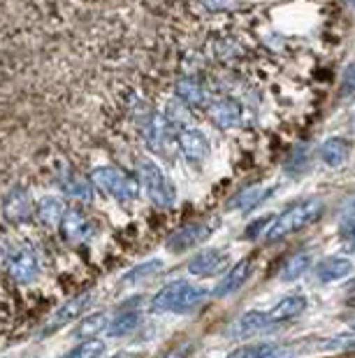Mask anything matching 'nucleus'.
<instances>
[{"instance_id": "nucleus-13", "label": "nucleus", "mask_w": 355, "mask_h": 358, "mask_svg": "<svg viewBox=\"0 0 355 358\" xmlns=\"http://www.w3.org/2000/svg\"><path fill=\"white\" fill-rule=\"evenodd\" d=\"M274 326L272 321H269V314L267 312H244L241 317H237L232 324L228 326V331L225 335L232 340H246L251 338V335L265 331V328Z\"/></svg>"}, {"instance_id": "nucleus-15", "label": "nucleus", "mask_w": 355, "mask_h": 358, "mask_svg": "<svg viewBox=\"0 0 355 358\" xmlns=\"http://www.w3.org/2000/svg\"><path fill=\"white\" fill-rule=\"evenodd\" d=\"M353 272V261L346 256H328V259L318 261L314 268V275L321 284H335L342 282Z\"/></svg>"}, {"instance_id": "nucleus-33", "label": "nucleus", "mask_w": 355, "mask_h": 358, "mask_svg": "<svg viewBox=\"0 0 355 358\" xmlns=\"http://www.w3.org/2000/svg\"><path fill=\"white\" fill-rule=\"evenodd\" d=\"M186 356V347H174V349H169L167 354H163L160 358H183Z\"/></svg>"}, {"instance_id": "nucleus-30", "label": "nucleus", "mask_w": 355, "mask_h": 358, "mask_svg": "<svg viewBox=\"0 0 355 358\" xmlns=\"http://www.w3.org/2000/svg\"><path fill=\"white\" fill-rule=\"evenodd\" d=\"M269 226H272V221H269V219H258V221H253L251 226H246L244 238H246V240L260 238V235H265V233H267V228H269Z\"/></svg>"}, {"instance_id": "nucleus-20", "label": "nucleus", "mask_w": 355, "mask_h": 358, "mask_svg": "<svg viewBox=\"0 0 355 358\" xmlns=\"http://www.w3.org/2000/svg\"><path fill=\"white\" fill-rule=\"evenodd\" d=\"M174 91H176V98H179L181 103H186L188 107H204L209 100L207 91H204V87L195 77H183V80L176 82Z\"/></svg>"}, {"instance_id": "nucleus-32", "label": "nucleus", "mask_w": 355, "mask_h": 358, "mask_svg": "<svg viewBox=\"0 0 355 358\" xmlns=\"http://www.w3.org/2000/svg\"><path fill=\"white\" fill-rule=\"evenodd\" d=\"M342 238L355 249V219H351L349 224H346V226L342 228Z\"/></svg>"}, {"instance_id": "nucleus-28", "label": "nucleus", "mask_w": 355, "mask_h": 358, "mask_svg": "<svg viewBox=\"0 0 355 358\" xmlns=\"http://www.w3.org/2000/svg\"><path fill=\"white\" fill-rule=\"evenodd\" d=\"M160 270H163V261H146V263H142V266L133 268L128 275H123L121 282L123 284H139V282H144V279H151L153 275H158Z\"/></svg>"}, {"instance_id": "nucleus-21", "label": "nucleus", "mask_w": 355, "mask_h": 358, "mask_svg": "<svg viewBox=\"0 0 355 358\" xmlns=\"http://www.w3.org/2000/svg\"><path fill=\"white\" fill-rule=\"evenodd\" d=\"M66 212H68V205L63 203L61 198H54V196L42 198L38 207H35V217L45 226H59L61 219L66 217Z\"/></svg>"}, {"instance_id": "nucleus-25", "label": "nucleus", "mask_w": 355, "mask_h": 358, "mask_svg": "<svg viewBox=\"0 0 355 358\" xmlns=\"http://www.w3.org/2000/svg\"><path fill=\"white\" fill-rule=\"evenodd\" d=\"M272 193H274V189L265 191V189H260V186H251V189L237 193V196L228 203V207H230V210L248 212V210H253V207H258L262 200H265L267 196H272Z\"/></svg>"}, {"instance_id": "nucleus-34", "label": "nucleus", "mask_w": 355, "mask_h": 358, "mask_svg": "<svg viewBox=\"0 0 355 358\" xmlns=\"http://www.w3.org/2000/svg\"><path fill=\"white\" fill-rule=\"evenodd\" d=\"M112 358H133L130 354H116V356H112Z\"/></svg>"}, {"instance_id": "nucleus-27", "label": "nucleus", "mask_w": 355, "mask_h": 358, "mask_svg": "<svg viewBox=\"0 0 355 358\" xmlns=\"http://www.w3.org/2000/svg\"><path fill=\"white\" fill-rule=\"evenodd\" d=\"M105 342L103 340H82L80 345L73 347L63 358H103L105 356Z\"/></svg>"}, {"instance_id": "nucleus-4", "label": "nucleus", "mask_w": 355, "mask_h": 358, "mask_svg": "<svg viewBox=\"0 0 355 358\" xmlns=\"http://www.w3.org/2000/svg\"><path fill=\"white\" fill-rule=\"evenodd\" d=\"M137 179H139V189H144L149 200L160 207V210H167L176 203V189L174 184L169 182V177L163 173L158 163L153 161H142L139 170H137Z\"/></svg>"}, {"instance_id": "nucleus-22", "label": "nucleus", "mask_w": 355, "mask_h": 358, "mask_svg": "<svg viewBox=\"0 0 355 358\" xmlns=\"http://www.w3.org/2000/svg\"><path fill=\"white\" fill-rule=\"evenodd\" d=\"M139 324H142V312L139 310H123L107 324V333L112 335V338H126V335L137 331Z\"/></svg>"}, {"instance_id": "nucleus-10", "label": "nucleus", "mask_w": 355, "mask_h": 358, "mask_svg": "<svg viewBox=\"0 0 355 358\" xmlns=\"http://www.w3.org/2000/svg\"><path fill=\"white\" fill-rule=\"evenodd\" d=\"M211 235V226L204 224V221H197V224L183 226L179 231H174L167 238V249L169 252H188V249L197 247L200 242H204Z\"/></svg>"}, {"instance_id": "nucleus-3", "label": "nucleus", "mask_w": 355, "mask_h": 358, "mask_svg": "<svg viewBox=\"0 0 355 358\" xmlns=\"http://www.w3.org/2000/svg\"><path fill=\"white\" fill-rule=\"evenodd\" d=\"M91 184L93 189L103 191L116 203H130L139 196V179L137 175L128 173L116 166H103L91 173Z\"/></svg>"}, {"instance_id": "nucleus-8", "label": "nucleus", "mask_w": 355, "mask_h": 358, "mask_svg": "<svg viewBox=\"0 0 355 358\" xmlns=\"http://www.w3.org/2000/svg\"><path fill=\"white\" fill-rule=\"evenodd\" d=\"M93 303V291H84L82 296H75L70 298L68 303H63L59 310L52 314V319L47 321V328H45V335L59 331V328L73 324V321L82 319V314L89 310V305Z\"/></svg>"}, {"instance_id": "nucleus-29", "label": "nucleus", "mask_w": 355, "mask_h": 358, "mask_svg": "<svg viewBox=\"0 0 355 358\" xmlns=\"http://www.w3.org/2000/svg\"><path fill=\"white\" fill-rule=\"evenodd\" d=\"M339 93H342V98L355 96V61L344 68V73H342V91H339Z\"/></svg>"}, {"instance_id": "nucleus-17", "label": "nucleus", "mask_w": 355, "mask_h": 358, "mask_svg": "<svg viewBox=\"0 0 355 358\" xmlns=\"http://www.w3.org/2000/svg\"><path fill=\"white\" fill-rule=\"evenodd\" d=\"M59 186H61V191L66 193L68 198L84 200V203H91V200H93V193H96L91 179L82 177L80 173H75L73 168H66L59 175Z\"/></svg>"}, {"instance_id": "nucleus-16", "label": "nucleus", "mask_w": 355, "mask_h": 358, "mask_svg": "<svg viewBox=\"0 0 355 358\" xmlns=\"http://www.w3.org/2000/svg\"><path fill=\"white\" fill-rule=\"evenodd\" d=\"M251 270H253V263L248 259H241L239 263H235V266L218 279L214 296L216 298H228V296H232V293H237L241 286H244L246 279L251 277Z\"/></svg>"}, {"instance_id": "nucleus-19", "label": "nucleus", "mask_w": 355, "mask_h": 358, "mask_svg": "<svg viewBox=\"0 0 355 358\" xmlns=\"http://www.w3.org/2000/svg\"><path fill=\"white\" fill-rule=\"evenodd\" d=\"M321 159L328 168H342L351 159V142L346 138H328L321 145Z\"/></svg>"}, {"instance_id": "nucleus-35", "label": "nucleus", "mask_w": 355, "mask_h": 358, "mask_svg": "<svg viewBox=\"0 0 355 358\" xmlns=\"http://www.w3.org/2000/svg\"><path fill=\"white\" fill-rule=\"evenodd\" d=\"M349 3H353V5H355V0H349Z\"/></svg>"}, {"instance_id": "nucleus-36", "label": "nucleus", "mask_w": 355, "mask_h": 358, "mask_svg": "<svg viewBox=\"0 0 355 358\" xmlns=\"http://www.w3.org/2000/svg\"><path fill=\"white\" fill-rule=\"evenodd\" d=\"M351 328H353V331H355V324H353V326H351Z\"/></svg>"}, {"instance_id": "nucleus-24", "label": "nucleus", "mask_w": 355, "mask_h": 358, "mask_svg": "<svg viewBox=\"0 0 355 358\" xmlns=\"http://www.w3.org/2000/svg\"><path fill=\"white\" fill-rule=\"evenodd\" d=\"M311 263H314V259H311L309 252H297L283 263L279 279L281 282H295V279H300L304 272L311 270Z\"/></svg>"}, {"instance_id": "nucleus-9", "label": "nucleus", "mask_w": 355, "mask_h": 358, "mask_svg": "<svg viewBox=\"0 0 355 358\" xmlns=\"http://www.w3.org/2000/svg\"><path fill=\"white\" fill-rule=\"evenodd\" d=\"M7 272L17 284H33L40 275V263L33 249H19L7 259Z\"/></svg>"}, {"instance_id": "nucleus-1", "label": "nucleus", "mask_w": 355, "mask_h": 358, "mask_svg": "<svg viewBox=\"0 0 355 358\" xmlns=\"http://www.w3.org/2000/svg\"><path fill=\"white\" fill-rule=\"evenodd\" d=\"M323 212H325V205L321 198H307V200H300V203H293L272 221L265 238L269 242H276L297 231H304V228H309L311 224H316V221L323 217Z\"/></svg>"}, {"instance_id": "nucleus-14", "label": "nucleus", "mask_w": 355, "mask_h": 358, "mask_svg": "<svg viewBox=\"0 0 355 358\" xmlns=\"http://www.w3.org/2000/svg\"><path fill=\"white\" fill-rule=\"evenodd\" d=\"M228 263V254L223 249H204V252L195 254L188 263V272L193 277H211L221 272Z\"/></svg>"}, {"instance_id": "nucleus-6", "label": "nucleus", "mask_w": 355, "mask_h": 358, "mask_svg": "<svg viewBox=\"0 0 355 358\" xmlns=\"http://www.w3.org/2000/svg\"><path fill=\"white\" fill-rule=\"evenodd\" d=\"M176 149L186 156V161L197 163V166L209 159L207 135L193 126H176Z\"/></svg>"}, {"instance_id": "nucleus-12", "label": "nucleus", "mask_w": 355, "mask_h": 358, "mask_svg": "<svg viewBox=\"0 0 355 358\" xmlns=\"http://www.w3.org/2000/svg\"><path fill=\"white\" fill-rule=\"evenodd\" d=\"M61 235L66 238L68 242H73V245H84V242L91 240V235H93V226H91L89 217L80 210H68L66 217L61 219Z\"/></svg>"}, {"instance_id": "nucleus-18", "label": "nucleus", "mask_w": 355, "mask_h": 358, "mask_svg": "<svg viewBox=\"0 0 355 358\" xmlns=\"http://www.w3.org/2000/svg\"><path fill=\"white\" fill-rule=\"evenodd\" d=\"M307 305H309V300L304 296H286L267 312L269 321H272V324H283V321L297 319L300 314H304Z\"/></svg>"}, {"instance_id": "nucleus-2", "label": "nucleus", "mask_w": 355, "mask_h": 358, "mask_svg": "<svg viewBox=\"0 0 355 358\" xmlns=\"http://www.w3.org/2000/svg\"><path fill=\"white\" fill-rule=\"evenodd\" d=\"M207 298H209L207 289H202V286H197V284H190L186 279H176V282L165 284L151 298V310L186 314L207 303Z\"/></svg>"}, {"instance_id": "nucleus-5", "label": "nucleus", "mask_w": 355, "mask_h": 358, "mask_svg": "<svg viewBox=\"0 0 355 358\" xmlns=\"http://www.w3.org/2000/svg\"><path fill=\"white\" fill-rule=\"evenodd\" d=\"M139 128H142V135L146 140V147L151 149L156 156H167L174 154V147H176V131H174V124L160 114H156L153 110L146 114L144 119L137 121Z\"/></svg>"}, {"instance_id": "nucleus-26", "label": "nucleus", "mask_w": 355, "mask_h": 358, "mask_svg": "<svg viewBox=\"0 0 355 358\" xmlns=\"http://www.w3.org/2000/svg\"><path fill=\"white\" fill-rule=\"evenodd\" d=\"M228 358H288L279 345H251L232 352Z\"/></svg>"}, {"instance_id": "nucleus-11", "label": "nucleus", "mask_w": 355, "mask_h": 358, "mask_svg": "<svg viewBox=\"0 0 355 358\" xmlns=\"http://www.w3.org/2000/svg\"><path fill=\"white\" fill-rule=\"evenodd\" d=\"M211 124L216 128H237L244 121V107L235 98H218L207 107Z\"/></svg>"}, {"instance_id": "nucleus-7", "label": "nucleus", "mask_w": 355, "mask_h": 358, "mask_svg": "<svg viewBox=\"0 0 355 358\" xmlns=\"http://www.w3.org/2000/svg\"><path fill=\"white\" fill-rule=\"evenodd\" d=\"M35 214V203L31 198V191L24 186H14L5 193L3 198V219L10 224H24Z\"/></svg>"}, {"instance_id": "nucleus-31", "label": "nucleus", "mask_w": 355, "mask_h": 358, "mask_svg": "<svg viewBox=\"0 0 355 358\" xmlns=\"http://www.w3.org/2000/svg\"><path fill=\"white\" fill-rule=\"evenodd\" d=\"M200 3L211 12H228V10H235L241 0H200Z\"/></svg>"}, {"instance_id": "nucleus-23", "label": "nucleus", "mask_w": 355, "mask_h": 358, "mask_svg": "<svg viewBox=\"0 0 355 358\" xmlns=\"http://www.w3.org/2000/svg\"><path fill=\"white\" fill-rule=\"evenodd\" d=\"M107 324H109V314L107 312H96V314H89L80 321V326L73 331V338L75 340H93L100 331H107Z\"/></svg>"}]
</instances>
